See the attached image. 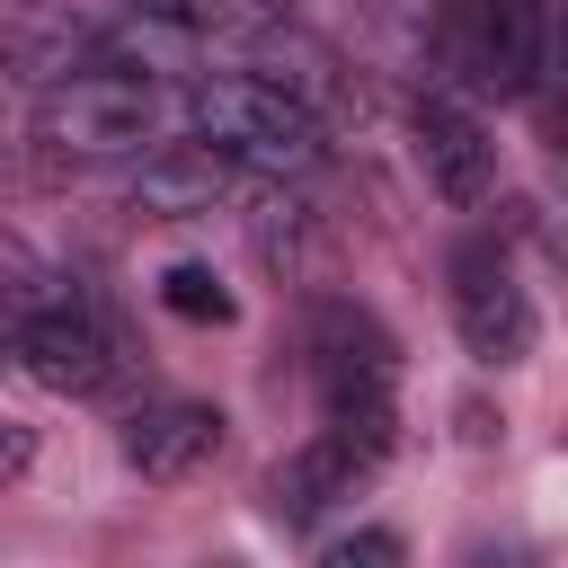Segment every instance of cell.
Returning a JSON list of instances; mask_svg holds the SVG:
<instances>
[{
	"mask_svg": "<svg viewBox=\"0 0 568 568\" xmlns=\"http://www.w3.org/2000/svg\"><path fill=\"white\" fill-rule=\"evenodd\" d=\"M311 382H320V435H337L355 462H382L399 426V346L382 337L373 311L355 302L311 311Z\"/></svg>",
	"mask_w": 568,
	"mask_h": 568,
	"instance_id": "cell-1",
	"label": "cell"
},
{
	"mask_svg": "<svg viewBox=\"0 0 568 568\" xmlns=\"http://www.w3.org/2000/svg\"><path fill=\"white\" fill-rule=\"evenodd\" d=\"M186 133L213 142L248 178H302V169H320V115H311V98L284 89V80H257V71L195 80L186 89Z\"/></svg>",
	"mask_w": 568,
	"mask_h": 568,
	"instance_id": "cell-2",
	"label": "cell"
},
{
	"mask_svg": "<svg viewBox=\"0 0 568 568\" xmlns=\"http://www.w3.org/2000/svg\"><path fill=\"white\" fill-rule=\"evenodd\" d=\"M9 355L53 390V399H89L115 382V337H106V311L80 275L62 266H36L18 320H9Z\"/></svg>",
	"mask_w": 568,
	"mask_h": 568,
	"instance_id": "cell-3",
	"label": "cell"
},
{
	"mask_svg": "<svg viewBox=\"0 0 568 568\" xmlns=\"http://www.w3.org/2000/svg\"><path fill=\"white\" fill-rule=\"evenodd\" d=\"M435 53L453 80L497 89V98H532L541 89V0H435Z\"/></svg>",
	"mask_w": 568,
	"mask_h": 568,
	"instance_id": "cell-4",
	"label": "cell"
},
{
	"mask_svg": "<svg viewBox=\"0 0 568 568\" xmlns=\"http://www.w3.org/2000/svg\"><path fill=\"white\" fill-rule=\"evenodd\" d=\"M36 142L62 151V160H124V151H142L151 142V80L106 71V62L53 80L36 98Z\"/></svg>",
	"mask_w": 568,
	"mask_h": 568,
	"instance_id": "cell-5",
	"label": "cell"
},
{
	"mask_svg": "<svg viewBox=\"0 0 568 568\" xmlns=\"http://www.w3.org/2000/svg\"><path fill=\"white\" fill-rule=\"evenodd\" d=\"M453 328H462V346L479 364H524L532 355L541 320H532V293H524V275H515V257L497 240H470L453 257Z\"/></svg>",
	"mask_w": 568,
	"mask_h": 568,
	"instance_id": "cell-6",
	"label": "cell"
},
{
	"mask_svg": "<svg viewBox=\"0 0 568 568\" xmlns=\"http://www.w3.org/2000/svg\"><path fill=\"white\" fill-rule=\"evenodd\" d=\"M408 133H417V169H426V186L444 204H479L497 186V142H488V124L462 98H417Z\"/></svg>",
	"mask_w": 568,
	"mask_h": 568,
	"instance_id": "cell-7",
	"label": "cell"
},
{
	"mask_svg": "<svg viewBox=\"0 0 568 568\" xmlns=\"http://www.w3.org/2000/svg\"><path fill=\"white\" fill-rule=\"evenodd\" d=\"M115 444H124V470H142L151 488H178V479H195L222 453V408H204V399H142Z\"/></svg>",
	"mask_w": 568,
	"mask_h": 568,
	"instance_id": "cell-8",
	"label": "cell"
},
{
	"mask_svg": "<svg viewBox=\"0 0 568 568\" xmlns=\"http://www.w3.org/2000/svg\"><path fill=\"white\" fill-rule=\"evenodd\" d=\"M0 62H9L18 80L53 89V80H71V71L98 62V27H89L71 0H9V9H0Z\"/></svg>",
	"mask_w": 568,
	"mask_h": 568,
	"instance_id": "cell-9",
	"label": "cell"
},
{
	"mask_svg": "<svg viewBox=\"0 0 568 568\" xmlns=\"http://www.w3.org/2000/svg\"><path fill=\"white\" fill-rule=\"evenodd\" d=\"M364 470H373V462H355L337 435H311L302 453L275 462V479H266V515H275L284 532H311L328 506H346V497L364 488Z\"/></svg>",
	"mask_w": 568,
	"mask_h": 568,
	"instance_id": "cell-10",
	"label": "cell"
},
{
	"mask_svg": "<svg viewBox=\"0 0 568 568\" xmlns=\"http://www.w3.org/2000/svg\"><path fill=\"white\" fill-rule=\"evenodd\" d=\"M231 160L213 151V142H160V151H142V169H133V204L142 213H169V222H186V213H213V195H231Z\"/></svg>",
	"mask_w": 568,
	"mask_h": 568,
	"instance_id": "cell-11",
	"label": "cell"
},
{
	"mask_svg": "<svg viewBox=\"0 0 568 568\" xmlns=\"http://www.w3.org/2000/svg\"><path fill=\"white\" fill-rule=\"evenodd\" d=\"M160 302H169L178 320H195V328H222V320H231V293H222L213 266H169V275H160Z\"/></svg>",
	"mask_w": 568,
	"mask_h": 568,
	"instance_id": "cell-12",
	"label": "cell"
},
{
	"mask_svg": "<svg viewBox=\"0 0 568 568\" xmlns=\"http://www.w3.org/2000/svg\"><path fill=\"white\" fill-rule=\"evenodd\" d=\"M408 541L399 532H337V541H320V559L328 568H355V559H399Z\"/></svg>",
	"mask_w": 568,
	"mask_h": 568,
	"instance_id": "cell-13",
	"label": "cell"
},
{
	"mask_svg": "<svg viewBox=\"0 0 568 568\" xmlns=\"http://www.w3.org/2000/svg\"><path fill=\"white\" fill-rule=\"evenodd\" d=\"M124 9H142V18H178V27H213V18H231V0H124Z\"/></svg>",
	"mask_w": 568,
	"mask_h": 568,
	"instance_id": "cell-14",
	"label": "cell"
},
{
	"mask_svg": "<svg viewBox=\"0 0 568 568\" xmlns=\"http://www.w3.org/2000/svg\"><path fill=\"white\" fill-rule=\"evenodd\" d=\"M27 462H36V435L0 417V479H9V470H27Z\"/></svg>",
	"mask_w": 568,
	"mask_h": 568,
	"instance_id": "cell-15",
	"label": "cell"
},
{
	"mask_svg": "<svg viewBox=\"0 0 568 568\" xmlns=\"http://www.w3.org/2000/svg\"><path fill=\"white\" fill-rule=\"evenodd\" d=\"M257 9H275V18H284V9H302V0H257Z\"/></svg>",
	"mask_w": 568,
	"mask_h": 568,
	"instance_id": "cell-16",
	"label": "cell"
}]
</instances>
